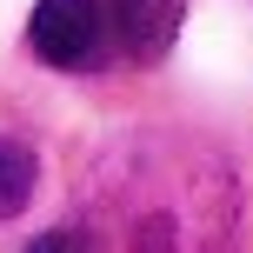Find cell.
<instances>
[{"mask_svg":"<svg viewBox=\"0 0 253 253\" xmlns=\"http://www.w3.org/2000/svg\"><path fill=\"white\" fill-rule=\"evenodd\" d=\"M240 180L193 133H126L93 153L80 253H233Z\"/></svg>","mask_w":253,"mask_h":253,"instance_id":"1","label":"cell"},{"mask_svg":"<svg viewBox=\"0 0 253 253\" xmlns=\"http://www.w3.org/2000/svg\"><path fill=\"white\" fill-rule=\"evenodd\" d=\"M107 40H114L107 0H40L34 20H27V47H34L47 67H67V74L100 67Z\"/></svg>","mask_w":253,"mask_h":253,"instance_id":"2","label":"cell"},{"mask_svg":"<svg viewBox=\"0 0 253 253\" xmlns=\"http://www.w3.org/2000/svg\"><path fill=\"white\" fill-rule=\"evenodd\" d=\"M187 20V0H107V27H114V47L133 67L167 60V47L180 40Z\"/></svg>","mask_w":253,"mask_h":253,"instance_id":"3","label":"cell"},{"mask_svg":"<svg viewBox=\"0 0 253 253\" xmlns=\"http://www.w3.org/2000/svg\"><path fill=\"white\" fill-rule=\"evenodd\" d=\"M34 180H40L34 147H27L20 133H0V220L27 213V200H34Z\"/></svg>","mask_w":253,"mask_h":253,"instance_id":"4","label":"cell"},{"mask_svg":"<svg viewBox=\"0 0 253 253\" xmlns=\"http://www.w3.org/2000/svg\"><path fill=\"white\" fill-rule=\"evenodd\" d=\"M27 253H74V233H40Z\"/></svg>","mask_w":253,"mask_h":253,"instance_id":"5","label":"cell"}]
</instances>
